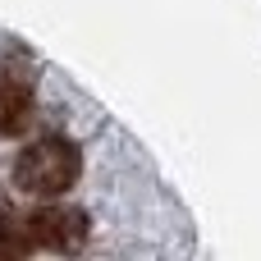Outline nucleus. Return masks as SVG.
<instances>
[{
  "mask_svg": "<svg viewBox=\"0 0 261 261\" xmlns=\"http://www.w3.org/2000/svg\"><path fill=\"white\" fill-rule=\"evenodd\" d=\"M32 124V78H0V138H18Z\"/></svg>",
  "mask_w": 261,
  "mask_h": 261,
  "instance_id": "7ed1b4c3",
  "label": "nucleus"
},
{
  "mask_svg": "<svg viewBox=\"0 0 261 261\" xmlns=\"http://www.w3.org/2000/svg\"><path fill=\"white\" fill-rule=\"evenodd\" d=\"M32 248H37V239H32L28 220H9V216H0V257H28Z\"/></svg>",
  "mask_w": 261,
  "mask_h": 261,
  "instance_id": "20e7f679",
  "label": "nucleus"
},
{
  "mask_svg": "<svg viewBox=\"0 0 261 261\" xmlns=\"http://www.w3.org/2000/svg\"><path fill=\"white\" fill-rule=\"evenodd\" d=\"M28 229H32L37 248H50V252H83V243L92 234L87 216L73 206H41L28 216Z\"/></svg>",
  "mask_w": 261,
  "mask_h": 261,
  "instance_id": "f03ea898",
  "label": "nucleus"
},
{
  "mask_svg": "<svg viewBox=\"0 0 261 261\" xmlns=\"http://www.w3.org/2000/svg\"><path fill=\"white\" fill-rule=\"evenodd\" d=\"M83 174V156L73 142L64 138H41L32 147H23L14 156V184L23 193H41V197H55L64 188H73Z\"/></svg>",
  "mask_w": 261,
  "mask_h": 261,
  "instance_id": "f257e3e1",
  "label": "nucleus"
}]
</instances>
